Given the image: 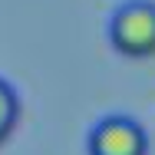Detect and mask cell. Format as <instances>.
Instances as JSON below:
<instances>
[{
  "label": "cell",
  "mask_w": 155,
  "mask_h": 155,
  "mask_svg": "<svg viewBox=\"0 0 155 155\" xmlns=\"http://www.w3.org/2000/svg\"><path fill=\"white\" fill-rule=\"evenodd\" d=\"M86 152L89 155H149V135L129 116H106L89 129Z\"/></svg>",
  "instance_id": "7a4b0ae2"
},
{
  "label": "cell",
  "mask_w": 155,
  "mask_h": 155,
  "mask_svg": "<svg viewBox=\"0 0 155 155\" xmlns=\"http://www.w3.org/2000/svg\"><path fill=\"white\" fill-rule=\"evenodd\" d=\"M109 43L116 53L129 60L155 56V3L152 0H129L109 20Z\"/></svg>",
  "instance_id": "6da1fadb"
},
{
  "label": "cell",
  "mask_w": 155,
  "mask_h": 155,
  "mask_svg": "<svg viewBox=\"0 0 155 155\" xmlns=\"http://www.w3.org/2000/svg\"><path fill=\"white\" fill-rule=\"evenodd\" d=\"M17 122H20V96L7 79H0V145L13 135Z\"/></svg>",
  "instance_id": "3957f363"
}]
</instances>
